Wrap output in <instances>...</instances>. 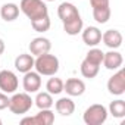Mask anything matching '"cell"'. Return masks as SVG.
Returning a JSON list of instances; mask_svg holds the SVG:
<instances>
[{"instance_id":"cell-1","label":"cell","mask_w":125,"mask_h":125,"mask_svg":"<svg viewBox=\"0 0 125 125\" xmlns=\"http://www.w3.org/2000/svg\"><path fill=\"white\" fill-rule=\"evenodd\" d=\"M59 59L54 56V54H50V53H44V54H40L34 59V68L35 71L40 74V75H44V77H52V75H56L57 71H59Z\"/></svg>"},{"instance_id":"cell-2","label":"cell","mask_w":125,"mask_h":125,"mask_svg":"<svg viewBox=\"0 0 125 125\" xmlns=\"http://www.w3.org/2000/svg\"><path fill=\"white\" fill-rule=\"evenodd\" d=\"M19 10L30 21L49 15V9H47V5L44 3V0H21Z\"/></svg>"},{"instance_id":"cell-3","label":"cell","mask_w":125,"mask_h":125,"mask_svg":"<svg viewBox=\"0 0 125 125\" xmlns=\"http://www.w3.org/2000/svg\"><path fill=\"white\" fill-rule=\"evenodd\" d=\"M34 104V100L31 99L30 93L24 91V93H13V96L9 99V110L15 115H24V113H28L30 109L32 107Z\"/></svg>"},{"instance_id":"cell-4","label":"cell","mask_w":125,"mask_h":125,"mask_svg":"<svg viewBox=\"0 0 125 125\" xmlns=\"http://www.w3.org/2000/svg\"><path fill=\"white\" fill-rule=\"evenodd\" d=\"M107 115H109V112H107L106 106L96 103V104H91L85 109L83 119L87 125H102L106 122Z\"/></svg>"},{"instance_id":"cell-5","label":"cell","mask_w":125,"mask_h":125,"mask_svg":"<svg viewBox=\"0 0 125 125\" xmlns=\"http://www.w3.org/2000/svg\"><path fill=\"white\" fill-rule=\"evenodd\" d=\"M19 87V80L15 72L9 69L0 71V90L6 94H13Z\"/></svg>"},{"instance_id":"cell-6","label":"cell","mask_w":125,"mask_h":125,"mask_svg":"<svg viewBox=\"0 0 125 125\" xmlns=\"http://www.w3.org/2000/svg\"><path fill=\"white\" fill-rule=\"evenodd\" d=\"M116 71L118 72H115L107 81V90L113 96H122L125 93V71L122 68Z\"/></svg>"},{"instance_id":"cell-7","label":"cell","mask_w":125,"mask_h":125,"mask_svg":"<svg viewBox=\"0 0 125 125\" xmlns=\"http://www.w3.org/2000/svg\"><path fill=\"white\" fill-rule=\"evenodd\" d=\"M54 122V113L50 109H40V112L34 116H27L21 121L22 125L31 124V125H52Z\"/></svg>"},{"instance_id":"cell-8","label":"cell","mask_w":125,"mask_h":125,"mask_svg":"<svg viewBox=\"0 0 125 125\" xmlns=\"http://www.w3.org/2000/svg\"><path fill=\"white\" fill-rule=\"evenodd\" d=\"M22 87L27 93H37L41 88V75L35 71H28L24 74Z\"/></svg>"},{"instance_id":"cell-9","label":"cell","mask_w":125,"mask_h":125,"mask_svg":"<svg viewBox=\"0 0 125 125\" xmlns=\"http://www.w3.org/2000/svg\"><path fill=\"white\" fill-rule=\"evenodd\" d=\"M102 63L104 65L106 69H109V71H116V69H119V68L122 66L124 57H122V54L115 49V50H110V52H107V53L103 54V62H102Z\"/></svg>"},{"instance_id":"cell-10","label":"cell","mask_w":125,"mask_h":125,"mask_svg":"<svg viewBox=\"0 0 125 125\" xmlns=\"http://www.w3.org/2000/svg\"><path fill=\"white\" fill-rule=\"evenodd\" d=\"M28 47H30L31 54L37 57V56H40V54L49 53L50 49H52V43H50V40L46 38V37H35V38L31 40V43H30Z\"/></svg>"},{"instance_id":"cell-11","label":"cell","mask_w":125,"mask_h":125,"mask_svg":"<svg viewBox=\"0 0 125 125\" xmlns=\"http://www.w3.org/2000/svg\"><path fill=\"white\" fill-rule=\"evenodd\" d=\"M63 91H66L69 97H78L85 93V84L80 78H69L63 83Z\"/></svg>"},{"instance_id":"cell-12","label":"cell","mask_w":125,"mask_h":125,"mask_svg":"<svg viewBox=\"0 0 125 125\" xmlns=\"http://www.w3.org/2000/svg\"><path fill=\"white\" fill-rule=\"evenodd\" d=\"M102 41L104 43L106 47H109L110 50H115L122 46L124 37L118 30H107L102 34Z\"/></svg>"},{"instance_id":"cell-13","label":"cell","mask_w":125,"mask_h":125,"mask_svg":"<svg viewBox=\"0 0 125 125\" xmlns=\"http://www.w3.org/2000/svg\"><path fill=\"white\" fill-rule=\"evenodd\" d=\"M57 16H59V19L62 22L65 24V22H68V21L80 16V12H78V9H77L75 5H72L69 2H63V3H60L59 8H57Z\"/></svg>"},{"instance_id":"cell-14","label":"cell","mask_w":125,"mask_h":125,"mask_svg":"<svg viewBox=\"0 0 125 125\" xmlns=\"http://www.w3.org/2000/svg\"><path fill=\"white\" fill-rule=\"evenodd\" d=\"M81 32H83V41L88 47H96L102 41V31L97 27H87Z\"/></svg>"},{"instance_id":"cell-15","label":"cell","mask_w":125,"mask_h":125,"mask_svg":"<svg viewBox=\"0 0 125 125\" xmlns=\"http://www.w3.org/2000/svg\"><path fill=\"white\" fill-rule=\"evenodd\" d=\"M34 68V56L28 53H21L15 59V69L21 74H25L28 71H32Z\"/></svg>"},{"instance_id":"cell-16","label":"cell","mask_w":125,"mask_h":125,"mask_svg":"<svg viewBox=\"0 0 125 125\" xmlns=\"http://www.w3.org/2000/svg\"><path fill=\"white\" fill-rule=\"evenodd\" d=\"M56 112L62 116H71L75 112V103L71 97H60L56 103H54Z\"/></svg>"},{"instance_id":"cell-17","label":"cell","mask_w":125,"mask_h":125,"mask_svg":"<svg viewBox=\"0 0 125 125\" xmlns=\"http://www.w3.org/2000/svg\"><path fill=\"white\" fill-rule=\"evenodd\" d=\"M0 16L6 22H12L19 16V6L15 3H5L0 9Z\"/></svg>"},{"instance_id":"cell-18","label":"cell","mask_w":125,"mask_h":125,"mask_svg":"<svg viewBox=\"0 0 125 125\" xmlns=\"http://www.w3.org/2000/svg\"><path fill=\"white\" fill-rule=\"evenodd\" d=\"M83 28H84V22L81 19V15L63 24V30L68 35H78L83 31Z\"/></svg>"},{"instance_id":"cell-19","label":"cell","mask_w":125,"mask_h":125,"mask_svg":"<svg viewBox=\"0 0 125 125\" xmlns=\"http://www.w3.org/2000/svg\"><path fill=\"white\" fill-rule=\"evenodd\" d=\"M34 104H35L38 109H52V106L54 104V102H53V97H52L50 93H47V91L38 93V91H37Z\"/></svg>"},{"instance_id":"cell-20","label":"cell","mask_w":125,"mask_h":125,"mask_svg":"<svg viewBox=\"0 0 125 125\" xmlns=\"http://www.w3.org/2000/svg\"><path fill=\"white\" fill-rule=\"evenodd\" d=\"M46 90L52 96H57L63 91V81L54 75H52V78H49V81L46 83Z\"/></svg>"},{"instance_id":"cell-21","label":"cell","mask_w":125,"mask_h":125,"mask_svg":"<svg viewBox=\"0 0 125 125\" xmlns=\"http://www.w3.org/2000/svg\"><path fill=\"white\" fill-rule=\"evenodd\" d=\"M80 71H81V75L84 77V78H94V77H97V74H99V71H100V66H97V65H94V63H90V62H87L85 59L81 62V66H80Z\"/></svg>"},{"instance_id":"cell-22","label":"cell","mask_w":125,"mask_h":125,"mask_svg":"<svg viewBox=\"0 0 125 125\" xmlns=\"http://www.w3.org/2000/svg\"><path fill=\"white\" fill-rule=\"evenodd\" d=\"M107 112L113 116V118H124L125 116V102L122 99H118V100H113L110 104H109V109Z\"/></svg>"},{"instance_id":"cell-23","label":"cell","mask_w":125,"mask_h":125,"mask_svg":"<svg viewBox=\"0 0 125 125\" xmlns=\"http://www.w3.org/2000/svg\"><path fill=\"white\" fill-rule=\"evenodd\" d=\"M50 25H52V22H50L49 15L31 21V27H32V30L37 31V32H46V31H49V30H50Z\"/></svg>"},{"instance_id":"cell-24","label":"cell","mask_w":125,"mask_h":125,"mask_svg":"<svg viewBox=\"0 0 125 125\" xmlns=\"http://www.w3.org/2000/svg\"><path fill=\"white\" fill-rule=\"evenodd\" d=\"M110 8L106 6V8H97V9H93V18L96 22L99 24H106L109 19H110Z\"/></svg>"},{"instance_id":"cell-25","label":"cell","mask_w":125,"mask_h":125,"mask_svg":"<svg viewBox=\"0 0 125 125\" xmlns=\"http://www.w3.org/2000/svg\"><path fill=\"white\" fill-rule=\"evenodd\" d=\"M103 54H104V53H103L100 49L93 47V49H90V52L87 53L85 60L90 62V63H94V65L100 66V65H102V62H103Z\"/></svg>"},{"instance_id":"cell-26","label":"cell","mask_w":125,"mask_h":125,"mask_svg":"<svg viewBox=\"0 0 125 125\" xmlns=\"http://www.w3.org/2000/svg\"><path fill=\"white\" fill-rule=\"evenodd\" d=\"M90 5H91L93 9L106 8V6H109V0H90Z\"/></svg>"},{"instance_id":"cell-27","label":"cell","mask_w":125,"mask_h":125,"mask_svg":"<svg viewBox=\"0 0 125 125\" xmlns=\"http://www.w3.org/2000/svg\"><path fill=\"white\" fill-rule=\"evenodd\" d=\"M8 106H9V97H8V94L3 93V91H0V110L6 109Z\"/></svg>"},{"instance_id":"cell-28","label":"cell","mask_w":125,"mask_h":125,"mask_svg":"<svg viewBox=\"0 0 125 125\" xmlns=\"http://www.w3.org/2000/svg\"><path fill=\"white\" fill-rule=\"evenodd\" d=\"M5 49H6V46H5V41H3L2 38H0V54H3Z\"/></svg>"},{"instance_id":"cell-29","label":"cell","mask_w":125,"mask_h":125,"mask_svg":"<svg viewBox=\"0 0 125 125\" xmlns=\"http://www.w3.org/2000/svg\"><path fill=\"white\" fill-rule=\"evenodd\" d=\"M46 2H54V0H46Z\"/></svg>"},{"instance_id":"cell-30","label":"cell","mask_w":125,"mask_h":125,"mask_svg":"<svg viewBox=\"0 0 125 125\" xmlns=\"http://www.w3.org/2000/svg\"><path fill=\"white\" fill-rule=\"evenodd\" d=\"M0 125H2V119H0Z\"/></svg>"}]
</instances>
